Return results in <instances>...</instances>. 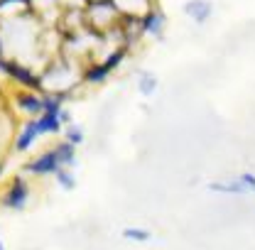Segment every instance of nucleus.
<instances>
[{
    "instance_id": "5",
    "label": "nucleus",
    "mask_w": 255,
    "mask_h": 250,
    "mask_svg": "<svg viewBox=\"0 0 255 250\" xmlns=\"http://www.w3.org/2000/svg\"><path fill=\"white\" fill-rule=\"evenodd\" d=\"M211 2L209 0H187L184 2V12L189 15L194 22H199V25H204L209 17H211Z\"/></svg>"
},
{
    "instance_id": "9",
    "label": "nucleus",
    "mask_w": 255,
    "mask_h": 250,
    "mask_svg": "<svg viewBox=\"0 0 255 250\" xmlns=\"http://www.w3.org/2000/svg\"><path fill=\"white\" fill-rule=\"evenodd\" d=\"M108 76H111V71L106 69V64H91L81 71V81H86V84H103Z\"/></svg>"
},
{
    "instance_id": "15",
    "label": "nucleus",
    "mask_w": 255,
    "mask_h": 250,
    "mask_svg": "<svg viewBox=\"0 0 255 250\" xmlns=\"http://www.w3.org/2000/svg\"><path fill=\"white\" fill-rule=\"evenodd\" d=\"M126 57H128V47H118V49H113V52L106 57V62L103 64H106V69H108V71H113V69H118V66L123 64Z\"/></svg>"
},
{
    "instance_id": "16",
    "label": "nucleus",
    "mask_w": 255,
    "mask_h": 250,
    "mask_svg": "<svg viewBox=\"0 0 255 250\" xmlns=\"http://www.w3.org/2000/svg\"><path fill=\"white\" fill-rule=\"evenodd\" d=\"M123 238L132 241V243H147L150 241V231H145V228H126Z\"/></svg>"
},
{
    "instance_id": "3",
    "label": "nucleus",
    "mask_w": 255,
    "mask_h": 250,
    "mask_svg": "<svg viewBox=\"0 0 255 250\" xmlns=\"http://www.w3.org/2000/svg\"><path fill=\"white\" fill-rule=\"evenodd\" d=\"M59 167H62V164H59L57 150L49 147V150H44L42 155H37L34 159H30V162L25 164V172H27V174H34V177H47V174H54Z\"/></svg>"
},
{
    "instance_id": "4",
    "label": "nucleus",
    "mask_w": 255,
    "mask_h": 250,
    "mask_svg": "<svg viewBox=\"0 0 255 250\" xmlns=\"http://www.w3.org/2000/svg\"><path fill=\"white\" fill-rule=\"evenodd\" d=\"M164 25H167V15L159 12L157 7H152V10H145V12L137 15V30L135 32H142V34L147 32V34H155L157 37Z\"/></svg>"
},
{
    "instance_id": "18",
    "label": "nucleus",
    "mask_w": 255,
    "mask_h": 250,
    "mask_svg": "<svg viewBox=\"0 0 255 250\" xmlns=\"http://www.w3.org/2000/svg\"><path fill=\"white\" fill-rule=\"evenodd\" d=\"M59 121H62V125H69L71 123V113H69V111H59Z\"/></svg>"
},
{
    "instance_id": "12",
    "label": "nucleus",
    "mask_w": 255,
    "mask_h": 250,
    "mask_svg": "<svg viewBox=\"0 0 255 250\" xmlns=\"http://www.w3.org/2000/svg\"><path fill=\"white\" fill-rule=\"evenodd\" d=\"M157 76L152 74V71H142L140 76H137V89H140V94L142 96H152L157 91Z\"/></svg>"
},
{
    "instance_id": "1",
    "label": "nucleus",
    "mask_w": 255,
    "mask_h": 250,
    "mask_svg": "<svg viewBox=\"0 0 255 250\" xmlns=\"http://www.w3.org/2000/svg\"><path fill=\"white\" fill-rule=\"evenodd\" d=\"M0 74H5V76H10L12 81H17L20 86H25V89H30V91H42V79L27 69V66H22V64L17 62H5L2 57H0Z\"/></svg>"
},
{
    "instance_id": "6",
    "label": "nucleus",
    "mask_w": 255,
    "mask_h": 250,
    "mask_svg": "<svg viewBox=\"0 0 255 250\" xmlns=\"http://www.w3.org/2000/svg\"><path fill=\"white\" fill-rule=\"evenodd\" d=\"M39 137V132H37V121L32 118L27 123L22 125V130H20V135H17V140H15V152H27L32 145H34V140Z\"/></svg>"
},
{
    "instance_id": "11",
    "label": "nucleus",
    "mask_w": 255,
    "mask_h": 250,
    "mask_svg": "<svg viewBox=\"0 0 255 250\" xmlns=\"http://www.w3.org/2000/svg\"><path fill=\"white\" fill-rule=\"evenodd\" d=\"M54 150H57V157H59V164L62 167H74L76 164V147L69 145L66 140H62Z\"/></svg>"
},
{
    "instance_id": "21",
    "label": "nucleus",
    "mask_w": 255,
    "mask_h": 250,
    "mask_svg": "<svg viewBox=\"0 0 255 250\" xmlns=\"http://www.w3.org/2000/svg\"><path fill=\"white\" fill-rule=\"evenodd\" d=\"M0 250H5V246H2V241H0Z\"/></svg>"
},
{
    "instance_id": "10",
    "label": "nucleus",
    "mask_w": 255,
    "mask_h": 250,
    "mask_svg": "<svg viewBox=\"0 0 255 250\" xmlns=\"http://www.w3.org/2000/svg\"><path fill=\"white\" fill-rule=\"evenodd\" d=\"M209 189L216 191V194H251L241 179H236V182H211Z\"/></svg>"
},
{
    "instance_id": "20",
    "label": "nucleus",
    "mask_w": 255,
    "mask_h": 250,
    "mask_svg": "<svg viewBox=\"0 0 255 250\" xmlns=\"http://www.w3.org/2000/svg\"><path fill=\"white\" fill-rule=\"evenodd\" d=\"M0 177H2V162H0Z\"/></svg>"
},
{
    "instance_id": "13",
    "label": "nucleus",
    "mask_w": 255,
    "mask_h": 250,
    "mask_svg": "<svg viewBox=\"0 0 255 250\" xmlns=\"http://www.w3.org/2000/svg\"><path fill=\"white\" fill-rule=\"evenodd\" d=\"M62 132H64V140H66L69 145H74V147H79V145L86 140L84 130H81L79 125H74V123H69L66 125V130H62Z\"/></svg>"
},
{
    "instance_id": "19",
    "label": "nucleus",
    "mask_w": 255,
    "mask_h": 250,
    "mask_svg": "<svg viewBox=\"0 0 255 250\" xmlns=\"http://www.w3.org/2000/svg\"><path fill=\"white\" fill-rule=\"evenodd\" d=\"M2 54H5V52H2V39H0V57H2Z\"/></svg>"
},
{
    "instance_id": "17",
    "label": "nucleus",
    "mask_w": 255,
    "mask_h": 250,
    "mask_svg": "<svg viewBox=\"0 0 255 250\" xmlns=\"http://www.w3.org/2000/svg\"><path fill=\"white\" fill-rule=\"evenodd\" d=\"M238 179H241V182L248 187V191H255V174H253V172H243Z\"/></svg>"
},
{
    "instance_id": "2",
    "label": "nucleus",
    "mask_w": 255,
    "mask_h": 250,
    "mask_svg": "<svg viewBox=\"0 0 255 250\" xmlns=\"http://www.w3.org/2000/svg\"><path fill=\"white\" fill-rule=\"evenodd\" d=\"M27 199H30V187H27L25 177L22 174H15L12 182H10V187H7V191H5V196H2V204L7 209H12V211H22L25 204H27Z\"/></svg>"
},
{
    "instance_id": "7",
    "label": "nucleus",
    "mask_w": 255,
    "mask_h": 250,
    "mask_svg": "<svg viewBox=\"0 0 255 250\" xmlns=\"http://www.w3.org/2000/svg\"><path fill=\"white\" fill-rule=\"evenodd\" d=\"M17 103H20V111H25L30 118L42 116V96L34 94V91H20L17 94Z\"/></svg>"
},
{
    "instance_id": "14",
    "label": "nucleus",
    "mask_w": 255,
    "mask_h": 250,
    "mask_svg": "<svg viewBox=\"0 0 255 250\" xmlns=\"http://www.w3.org/2000/svg\"><path fill=\"white\" fill-rule=\"evenodd\" d=\"M54 177H57V184L66 191H71V189L76 187V177L69 172V167H59L57 172H54Z\"/></svg>"
},
{
    "instance_id": "8",
    "label": "nucleus",
    "mask_w": 255,
    "mask_h": 250,
    "mask_svg": "<svg viewBox=\"0 0 255 250\" xmlns=\"http://www.w3.org/2000/svg\"><path fill=\"white\" fill-rule=\"evenodd\" d=\"M34 121H37V132H39V135H59L64 127L62 121H59L57 116H44V113H42V116H37Z\"/></svg>"
}]
</instances>
